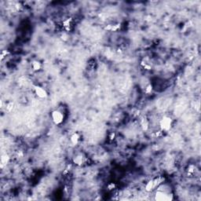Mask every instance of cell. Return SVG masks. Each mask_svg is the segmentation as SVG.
Here are the masks:
<instances>
[{"mask_svg":"<svg viewBox=\"0 0 201 201\" xmlns=\"http://www.w3.org/2000/svg\"><path fill=\"white\" fill-rule=\"evenodd\" d=\"M141 126L142 127L143 130H145V131L148 130V127H149V122H148V120L146 119V117H144V118H142V119H141Z\"/></svg>","mask_w":201,"mask_h":201,"instance_id":"10","label":"cell"},{"mask_svg":"<svg viewBox=\"0 0 201 201\" xmlns=\"http://www.w3.org/2000/svg\"><path fill=\"white\" fill-rule=\"evenodd\" d=\"M194 170H195V167H194L193 165H190V166L189 167V171L191 172V173H193V172H194Z\"/></svg>","mask_w":201,"mask_h":201,"instance_id":"14","label":"cell"},{"mask_svg":"<svg viewBox=\"0 0 201 201\" xmlns=\"http://www.w3.org/2000/svg\"><path fill=\"white\" fill-rule=\"evenodd\" d=\"M155 200L159 201H171L174 200V194L169 185L162 183L155 190Z\"/></svg>","mask_w":201,"mask_h":201,"instance_id":"1","label":"cell"},{"mask_svg":"<svg viewBox=\"0 0 201 201\" xmlns=\"http://www.w3.org/2000/svg\"><path fill=\"white\" fill-rule=\"evenodd\" d=\"M146 94H150L152 91V86L151 84H148L147 87H146V90H145Z\"/></svg>","mask_w":201,"mask_h":201,"instance_id":"13","label":"cell"},{"mask_svg":"<svg viewBox=\"0 0 201 201\" xmlns=\"http://www.w3.org/2000/svg\"><path fill=\"white\" fill-rule=\"evenodd\" d=\"M72 162L76 166H82L87 162V157L82 153H78L72 158Z\"/></svg>","mask_w":201,"mask_h":201,"instance_id":"6","label":"cell"},{"mask_svg":"<svg viewBox=\"0 0 201 201\" xmlns=\"http://www.w3.org/2000/svg\"><path fill=\"white\" fill-rule=\"evenodd\" d=\"M42 67V63L38 60H35L31 63V68L34 71H39L41 70Z\"/></svg>","mask_w":201,"mask_h":201,"instance_id":"8","label":"cell"},{"mask_svg":"<svg viewBox=\"0 0 201 201\" xmlns=\"http://www.w3.org/2000/svg\"><path fill=\"white\" fill-rule=\"evenodd\" d=\"M50 117L52 121L55 125L59 126L62 124L65 119V113L61 109H56L51 112L50 113Z\"/></svg>","mask_w":201,"mask_h":201,"instance_id":"2","label":"cell"},{"mask_svg":"<svg viewBox=\"0 0 201 201\" xmlns=\"http://www.w3.org/2000/svg\"><path fill=\"white\" fill-rule=\"evenodd\" d=\"M33 89H34V92L35 95L38 98H41V99H45L48 97V92L46 91L45 88H43L41 86L39 85H34L33 86Z\"/></svg>","mask_w":201,"mask_h":201,"instance_id":"5","label":"cell"},{"mask_svg":"<svg viewBox=\"0 0 201 201\" xmlns=\"http://www.w3.org/2000/svg\"><path fill=\"white\" fill-rule=\"evenodd\" d=\"M159 124L162 132H167L173 126V119L170 116H164L159 120Z\"/></svg>","mask_w":201,"mask_h":201,"instance_id":"3","label":"cell"},{"mask_svg":"<svg viewBox=\"0 0 201 201\" xmlns=\"http://www.w3.org/2000/svg\"><path fill=\"white\" fill-rule=\"evenodd\" d=\"M80 138H81V137H80V134L78 132H75L71 135V137H70V141H71V143L73 146H77V145L79 144V142H80Z\"/></svg>","mask_w":201,"mask_h":201,"instance_id":"7","label":"cell"},{"mask_svg":"<svg viewBox=\"0 0 201 201\" xmlns=\"http://www.w3.org/2000/svg\"><path fill=\"white\" fill-rule=\"evenodd\" d=\"M71 18L66 19V20L63 22L64 27H65L67 29H69V27L71 26Z\"/></svg>","mask_w":201,"mask_h":201,"instance_id":"11","label":"cell"},{"mask_svg":"<svg viewBox=\"0 0 201 201\" xmlns=\"http://www.w3.org/2000/svg\"><path fill=\"white\" fill-rule=\"evenodd\" d=\"M115 136H116V134H115V133L112 132V133H110V134H109V138H110V140H113L114 138H115Z\"/></svg>","mask_w":201,"mask_h":201,"instance_id":"15","label":"cell"},{"mask_svg":"<svg viewBox=\"0 0 201 201\" xmlns=\"http://www.w3.org/2000/svg\"><path fill=\"white\" fill-rule=\"evenodd\" d=\"M9 160H10V157H9L8 155H4L2 157V163L3 164H7L9 163Z\"/></svg>","mask_w":201,"mask_h":201,"instance_id":"12","label":"cell"},{"mask_svg":"<svg viewBox=\"0 0 201 201\" xmlns=\"http://www.w3.org/2000/svg\"><path fill=\"white\" fill-rule=\"evenodd\" d=\"M164 178L161 177H156V178H153V179H151L146 183V190L147 192H152V191L156 190L157 187L159 186V185H161L162 183L164 182Z\"/></svg>","mask_w":201,"mask_h":201,"instance_id":"4","label":"cell"},{"mask_svg":"<svg viewBox=\"0 0 201 201\" xmlns=\"http://www.w3.org/2000/svg\"><path fill=\"white\" fill-rule=\"evenodd\" d=\"M120 27H121V24H109V25L106 26L105 29L111 31V32H116V31H118L120 28Z\"/></svg>","mask_w":201,"mask_h":201,"instance_id":"9","label":"cell"}]
</instances>
